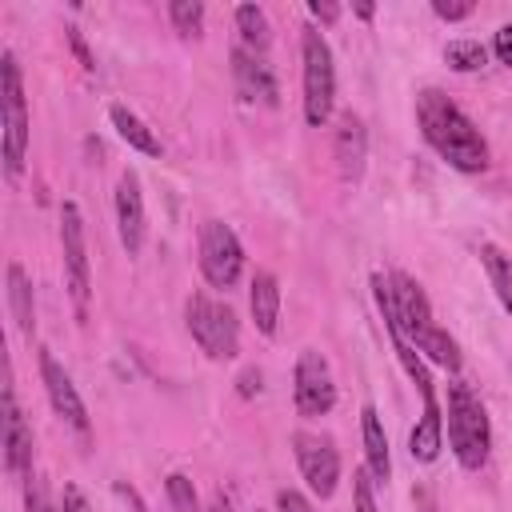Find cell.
I'll return each instance as SVG.
<instances>
[{"label":"cell","mask_w":512,"mask_h":512,"mask_svg":"<svg viewBox=\"0 0 512 512\" xmlns=\"http://www.w3.org/2000/svg\"><path fill=\"white\" fill-rule=\"evenodd\" d=\"M372 296H376L380 316H384V320H396L400 332L408 336V344H412L420 356H428L432 364H440V368H448V372L460 368V348H456V340L432 320V304H428L424 288H420L408 272H392V276L376 272V276H372Z\"/></svg>","instance_id":"1"},{"label":"cell","mask_w":512,"mask_h":512,"mask_svg":"<svg viewBox=\"0 0 512 512\" xmlns=\"http://www.w3.org/2000/svg\"><path fill=\"white\" fill-rule=\"evenodd\" d=\"M416 124H420L424 140L436 148V156L448 160L456 172H484L488 168V144H484L480 128L440 88L416 92Z\"/></svg>","instance_id":"2"},{"label":"cell","mask_w":512,"mask_h":512,"mask_svg":"<svg viewBox=\"0 0 512 512\" xmlns=\"http://www.w3.org/2000/svg\"><path fill=\"white\" fill-rule=\"evenodd\" d=\"M448 444H452V456L460 460V468L480 472L488 464L492 424H488V412H484L480 396L464 380L448 384Z\"/></svg>","instance_id":"3"},{"label":"cell","mask_w":512,"mask_h":512,"mask_svg":"<svg viewBox=\"0 0 512 512\" xmlns=\"http://www.w3.org/2000/svg\"><path fill=\"white\" fill-rule=\"evenodd\" d=\"M184 324L208 360H232L240 352V324L224 300L208 292H192L184 300Z\"/></svg>","instance_id":"4"},{"label":"cell","mask_w":512,"mask_h":512,"mask_svg":"<svg viewBox=\"0 0 512 512\" xmlns=\"http://www.w3.org/2000/svg\"><path fill=\"white\" fill-rule=\"evenodd\" d=\"M0 128H4V176L16 180L28 156V104H24L20 64L12 52L0 56Z\"/></svg>","instance_id":"5"},{"label":"cell","mask_w":512,"mask_h":512,"mask_svg":"<svg viewBox=\"0 0 512 512\" xmlns=\"http://www.w3.org/2000/svg\"><path fill=\"white\" fill-rule=\"evenodd\" d=\"M300 60H304V120L320 128L328 124L332 104H336V64H332V48L324 32L312 24L300 36Z\"/></svg>","instance_id":"6"},{"label":"cell","mask_w":512,"mask_h":512,"mask_svg":"<svg viewBox=\"0 0 512 512\" xmlns=\"http://www.w3.org/2000/svg\"><path fill=\"white\" fill-rule=\"evenodd\" d=\"M60 252H64V280H68V296L80 312V320L88 316V300H92V268H88V240H84V220L80 208L72 200L60 204Z\"/></svg>","instance_id":"7"},{"label":"cell","mask_w":512,"mask_h":512,"mask_svg":"<svg viewBox=\"0 0 512 512\" xmlns=\"http://www.w3.org/2000/svg\"><path fill=\"white\" fill-rule=\"evenodd\" d=\"M200 272L212 288H236L244 272V248L224 220L200 224Z\"/></svg>","instance_id":"8"},{"label":"cell","mask_w":512,"mask_h":512,"mask_svg":"<svg viewBox=\"0 0 512 512\" xmlns=\"http://www.w3.org/2000/svg\"><path fill=\"white\" fill-rule=\"evenodd\" d=\"M292 400L300 416H328L336 408V380L316 348H304L292 368Z\"/></svg>","instance_id":"9"},{"label":"cell","mask_w":512,"mask_h":512,"mask_svg":"<svg viewBox=\"0 0 512 512\" xmlns=\"http://www.w3.org/2000/svg\"><path fill=\"white\" fill-rule=\"evenodd\" d=\"M292 452L300 464V476L308 480V488L328 500L340 484V452L332 444V436L324 432H292Z\"/></svg>","instance_id":"10"},{"label":"cell","mask_w":512,"mask_h":512,"mask_svg":"<svg viewBox=\"0 0 512 512\" xmlns=\"http://www.w3.org/2000/svg\"><path fill=\"white\" fill-rule=\"evenodd\" d=\"M40 380H44V392H48V404H52V412L80 436V440H88L92 436V420H88V408H84V400H80V392H76V384H72V376L64 372V364L48 352V348H40Z\"/></svg>","instance_id":"11"},{"label":"cell","mask_w":512,"mask_h":512,"mask_svg":"<svg viewBox=\"0 0 512 512\" xmlns=\"http://www.w3.org/2000/svg\"><path fill=\"white\" fill-rule=\"evenodd\" d=\"M0 444H4V468L16 480L32 476V428L16 404V388L12 380L4 384V416H0Z\"/></svg>","instance_id":"12"},{"label":"cell","mask_w":512,"mask_h":512,"mask_svg":"<svg viewBox=\"0 0 512 512\" xmlns=\"http://www.w3.org/2000/svg\"><path fill=\"white\" fill-rule=\"evenodd\" d=\"M232 80H236L240 100H248V104H268V108L280 104V84H276L272 64H268L260 52H248L244 44L232 48Z\"/></svg>","instance_id":"13"},{"label":"cell","mask_w":512,"mask_h":512,"mask_svg":"<svg viewBox=\"0 0 512 512\" xmlns=\"http://www.w3.org/2000/svg\"><path fill=\"white\" fill-rule=\"evenodd\" d=\"M116 228H120V244L128 256H136L144 248V232H148V216H144V192H140V176L132 168L120 172L116 180Z\"/></svg>","instance_id":"14"},{"label":"cell","mask_w":512,"mask_h":512,"mask_svg":"<svg viewBox=\"0 0 512 512\" xmlns=\"http://www.w3.org/2000/svg\"><path fill=\"white\" fill-rule=\"evenodd\" d=\"M332 156H336V172L344 180H360L364 176V160H368V132L364 120L356 112H344L336 124V140H332Z\"/></svg>","instance_id":"15"},{"label":"cell","mask_w":512,"mask_h":512,"mask_svg":"<svg viewBox=\"0 0 512 512\" xmlns=\"http://www.w3.org/2000/svg\"><path fill=\"white\" fill-rule=\"evenodd\" d=\"M248 308H252V324L260 336H276L280 324V280L272 272H256L248 284Z\"/></svg>","instance_id":"16"},{"label":"cell","mask_w":512,"mask_h":512,"mask_svg":"<svg viewBox=\"0 0 512 512\" xmlns=\"http://www.w3.org/2000/svg\"><path fill=\"white\" fill-rule=\"evenodd\" d=\"M440 448H444V412H440V400H424V412L408 436V452H412V460L432 464L440 456Z\"/></svg>","instance_id":"17"},{"label":"cell","mask_w":512,"mask_h":512,"mask_svg":"<svg viewBox=\"0 0 512 512\" xmlns=\"http://www.w3.org/2000/svg\"><path fill=\"white\" fill-rule=\"evenodd\" d=\"M360 432H364V456H368V472L376 476V484H384L392 476V456H388V436L380 424V412L372 404L360 408Z\"/></svg>","instance_id":"18"},{"label":"cell","mask_w":512,"mask_h":512,"mask_svg":"<svg viewBox=\"0 0 512 512\" xmlns=\"http://www.w3.org/2000/svg\"><path fill=\"white\" fill-rule=\"evenodd\" d=\"M4 276H8V308H12V320H16V328H20L24 336H32V332H36L32 280H28V272H24V264H20V260H8Z\"/></svg>","instance_id":"19"},{"label":"cell","mask_w":512,"mask_h":512,"mask_svg":"<svg viewBox=\"0 0 512 512\" xmlns=\"http://www.w3.org/2000/svg\"><path fill=\"white\" fill-rule=\"evenodd\" d=\"M108 120H112L116 136H120L128 148H136V152H144V156H160V140L152 136V128H148L128 104H112V108H108Z\"/></svg>","instance_id":"20"},{"label":"cell","mask_w":512,"mask_h":512,"mask_svg":"<svg viewBox=\"0 0 512 512\" xmlns=\"http://www.w3.org/2000/svg\"><path fill=\"white\" fill-rule=\"evenodd\" d=\"M480 264L488 272V284L496 292V300L504 304V312L512 316V256L500 248V244H480Z\"/></svg>","instance_id":"21"},{"label":"cell","mask_w":512,"mask_h":512,"mask_svg":"<svg viewBox=\"0 0 512 512\" xmlns=\"http://www.w3.org/2000/svg\"><path fill=\"white\" fill-rule=\"evenodd\" d=\"M236 28H240V44L248 48V52H268V44H272V24H268V16H264V8L260 4H240L236 8Z\"/></svg>","instance_id":"22"},{"label":"cell","mask_w":512,"mask_h":512,"mask_svg":"<svg viewBox=\"0 0 512 512\" xmlns=\"http://www.w3.org/2000/svg\"><path fill=\"white\" fill-rule=\"evenodd\" d=\"M444 60H448V68H456V72H480V68L488 64V48H484L480 40H452V44L444 48Z\"/></svg>","instance_id":"23"},{"label":"cell","mask_w":512,"mask_h":512,"mask_svg":"<svg viewBox=\"0 0 512 512\" xmlns=\"http://www.w3.org/2000/svg\"><path fill=\"white\" fill-rule=\"evenodd\" d=\"M168 20L180 36H200L204 32V4L200 0H172L168 4Z\"/></svg>","instance_id":"24"},{"label":"cell","mask_w":512,"mask_h":512,"mask_svg":"<svg viewBox=\"0 0 512 512\" xmlns=\"http://www.w3.org/2000/svg\"><path fill=\"white\" fill-rule=\"evenodd\" d=\"M164 496H168L172 512H200L196 484H192L184 472H168V476H164Z\"/></svg>","instance_id":"25"},{"label":"cell","mask_w":512,"mask_h":512,"mask_svg":"<svg viewBox=\"0 0 512 512\" xmlns=\"http://www.w3.org/2000/svg\"><path fill=\"white\" fill-rule=\"evenodd\" d=\"M24 512H56V504L48 496V480L40 472H32L24 480Z\"/></svg>","instance_id":"26"},{"label":"cell","mask_w":512,"mask_h":512,"mask_svg":"<svg viewBox=\"0 0 512 512\" xmlns=\"http://www.w3.org/2000/svg\"><path fill=\"white\" fill-rule=\"evenodd\" d=\"M372 484H376V480H372L364 468L352 476V508H356V512H376V496H372Z\"/></svg>","instance_id":"27"},{"label":"cell","mask_w":512,"mask_h":512,"mask_svg":"<svg viewBox=\"0 0 512 512\" xmlns=\"http://www.w3.org/2000/svg\"><path fill=\"white\" fill-rule=\"evenodd\" d=\"M276 508L280 512H316V504L304 492H296V488H280L276 492Z\"/></svg>","instance_id":"28"},{"label":"cell","mask_w":512,"mask_h":512,"mask_svg":"<svg viewBox=\"0 0 512 512\" xmlns=\"http://www.w3.org/2000/svg\"><path fill=\"white\" fill-rule=\"evenodd\" d=\"M432 12L440 16V20H464V16H472V0H432Z\"/></svg>","instance_id":"29"},{"label":"cell","mask_w":512,"mask_h":512,"mask_svg":"<svg viewBox=\"0 0 512 512\" xmlns=\"http://www.w3.org/2000/svg\"><path fill=\"white\" fill-rule=\"evenodd\" d=\"M492 52H496V60H500V64H508V68H512V24H500V28H496Z\"/></svg>","instance_id":"30"},{"label":"cell","mask_w":512,"mask_h":512,"mask_svg":"<svg viewBox=\"0 0 512 512\" xmlns=\"http://www.w3.org/2000/svg\"><path fill=\"white\" fill-rule=\"evenodd\" d=\"M112 488H116V496H120V500L128 504V512H148V504H144V496H140V492H136V488H132L128 480H116Z\"/></svg>","instance_id":"31"},{"label":"cell","mask_w":512,"mask_h":512,"mask_svg":"<svg viewBox=\"0 0 512 512\" xmlns=\"http://www.w3.org/2000/svg\"><path fill=\"white\" fill-rule=\"evenodd\" d=\"M60 512H88V500L76 484H64V500H60Z\"/></svg>","instance_id":"32"},{"label":"cell","mask_w":512,"mask_h":512,"mask_svg":"<svg viewBox=\"0 0 512 512\" xmlns=\"http://www.w3.org/2000/svg\"><path fill=\"white\" fill-rule=\"evenodd\" d=\"M68 44H72V52L80 56V64L92 72V68H96V60H92V52H88V44H84V36H80L76 28H68Z\"/></svg>","instance_id":"33"},{"label":"cell","mask_w":512,"mask_h":512,"mask_svg":"<svg viewBox=\"0 0 512 512\" xmlns=\"http://www.w3.org/2000/svg\"><path fill=\"white\" fill-rule=\"evenodd\" d=\"M308 12H312L316 20H324V24H332V20L340 16V8H336V4H320V0H312V4H308Z\"/></svg>","instance_id":"34"},{"label":"cell","mask_w":512,"mask_h":512,"mask_svg":"<svg viewBox=\"0 0 512 512\" xmlns=\"http://www.w3.org/2000/svg\"><path fill=\"white\" fill-rule=\"evenodd\" d=\"M252 392H260V368L240 372V396H252Z\"/></svg>","instance_id":"35"},{"label":"cell","mask_w":512,"mask_h":512,"mask_svg":"<svg viewBox=\"0 0 512 512\" xmlns=\"http://www.w3.org/2000/svg\"><path fill=\"white\" fill-rule=\"evenodd\" d=\"M208 512H232V500H228L224 492H216V496H212V504H208Z\"/></svg>","instance_id":"36"},{"label":"cell","mask_w":512,"mask_h":512,"mask_svg":"<svg viewBox=\"0 0 512 512\" xmlns=\"http://www.w3.org/2000/svg\"><path fill=\"white\" fill-rule=\"evenodd\" d=\"M372 12H376L372 4H356V16H360V20H372Z\"/></svg>","instance_id":"37"}]
</instances>
